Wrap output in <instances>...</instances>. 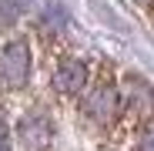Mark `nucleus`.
<instances>
[{
  "mask_svg": "<svg viewBox=\"0 0 154 151\" xmlns=\"http://www.w3.org/2000/svg\"><path fill=\"white\" fill-rule=\"evenodd\" d=\"M81 111L87 121L94 124H111L117 114H121V87L111 84V81H97L84 91V101H81Z\"/></svg>",
  "mask_w": 154,
  "mask_h": 151,
  "instance_id": "f257e3e1",
  "label": "nucleus"
},
{
  "mask_svg": "<svg viewBox=\"0 0 154 151\" xmlns=\"http://www.w3.org/2000/svg\"><path fill=\"white\" fill-rule=\"evenodd\" d=\"M30 77V47L27 40H7L4 50H0V87L17 91L23 87Z\"/></svg>",
  "mask_w": 154,
  "mask_h": 151,
  "instance_id": "f03ea898",
  "label": "nucleus"
},
{
  "mask_svg": "<svg viewBox=\"0 0 154 151\" xmlns=\"http://www.w3.org/2000/svg\"><path fill=\"white\" fill-rule=\"evenodd\" d=\"M17 141L23 151H47L54 141V124L44 111H27L17 121Z\"/></svg>",
  "mask_w": 154,
  "mask_h": 151,
  "instance_id": "7ed1b4c3",
  "label": "nucleus"
},
{
  "mask_svg": "<svg viewBox=\"0 0 154 151\" xmlns=\"http://www.w3.org/2000/svg\"><path fill=\"white\" fill-rule=\"evenodd\" d=\"M87 77H91V71L84 61H77V57H64L54 74H50V84H54L57 94L64 97H77V94H84L87 91Z\"/></svg>",
  "mask_w": 154,
  "mask_h": 151,
  "instance_id": "20e7f679",
  "label": "nucleus"
},
{
  "mask_svg": "<svg viewBox=\"0 0 154 151\" xmlns=\"http://www.w3.org/2000/svg\"><path fill=\"white\" fill-rule=\"evenodd\" d=\"M134 151H154V124H147V128L141 131V138H137Z\"/></svg>",
  "mask_w": 154,
  "mask_h": 151,
  "instance_id": "39448f33",
  "label": "nucleus"
},
{
  "mask_svg": "<svg viewBox=\"0 0 154 151\" xmlns=\"http://www.w3.org/2000/svg\"><path fill=\"white\" fill-rule=\"evenodd\" d=\"M0 151H14V141H10V128H7V121L0 118Z\"/></svg>",
  "mask_w": 154,
  "mask_h": 151,
  "instance_id": "423d86ee",
  "label": "nucleus"
}]
</instances>
